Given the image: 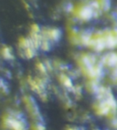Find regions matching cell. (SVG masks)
I'll return each instance as SVG.
<instances>
[{"mask_svg":"<svg viewBox=\"0 0 117 130\" xmlns=\"http://www.w3.org/2000/svg\"><path fill=\"white\" fill-rule=\"evenodd\" d=\"M102 63L103 66L110 68H114L117 66V53L116 52H109L103 56L102 59Z\"/></svg>","mask_w":117,"mask_h":130,"instance_id":"cell-1","label":"cell"},{"mask_svg":"<svg viewBox=\"0 0 117 130\" xmlns=\"http://www.w3.org/2000/svg\"><path fill=\"white\" fill-rule=\"evenodd\" d=\"M6 123L13 130H27V126L25 125V123L21 122L17 118L8 117L7 119H6Z\"/></svg>","mask_w":117,"mask_h":130,"instance_id":"cell-2","label":"cell"},{"mask_svg":"<svg viewBox=\"0 0 117 130\" xmlns=\"http://www.w3.org/2000/svg\"><path fill=\"white\" fill-rule=\"evenodd\" d=\"M98 3L99 6H100V8L103 11H108L111 8V6H112L111 0H98Z\"/></svg>","mask_w":117,"mask_h":130,"instance_id":"cell-3","label":"cell"},{"mask_svg":"<svg viewBox=\"0 0 117 130\" xmlns=\"http://www.w3.org/2000/svg\"><path fill=\"white\" fill-rule=\"evenodd\" d=\"M111 80H112V83L117 84V66L112 68V73H111Z\"/></svg>","mask_w":117,"mask_h":130,"instance_id":"cell-4","label":"cell"},{"mask_svg":"<svg viewBox=\"0 0 117 130\" xmlns=\"http://www.w3.org/2000/svg\"><path fill=\"white\" fill-rule=\"evenodd\" d=\"M112 125L115 129H117V117H115V116L112 117Z\"/></svg>","mask_w":117,"mask_h":130,"instance_id":"cell-5","label":"cell"},{"mask_svg":"<svg viewBox=\"0 0 117 130\" xmlns=\"http://www.w3.org/2000/svg\"><path fill=\"white\" fill-rule=\"evenodd\" d=\"M69 130H79V129H76V128H70V129Z\"/></svg>","mask_w":117,"mask_h":130,"instance_id":"cell-6","label":"cell"},{"mask_svg":"<svg viewBox=\"0 0 117 130\" xmlns=\"http://www.w3.org/2000/svg\"><path fill=\"white\" fill-rule=\"evenodd\" d=\"M115 33V35H116V40H117V31H113Z\"/></svg>","mask_w":117,"mask_h":130,"instance_id":"cell-7","label":"cell"}]
</instances>
